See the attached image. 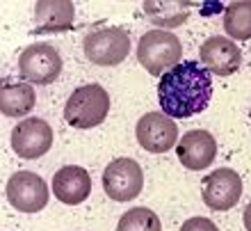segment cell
Listing matches in <instances>:
<instances>
[{
  "label": "cell",
  "mask_w": 251,
  "mask_h": 231,
  "mask_svg": "<svg viewBox=\"0 0 251 231\" xmlns=\"http://www.w3.org/2000/svg\"><path fill=\"white\" fill-rule=\"evenodd\" d=\"M19 73L25 83L50 85L62 73V58L48 44H32L19 58Z\"/></svg>",
  "instance_id": "cell-5"
},
{
  "label": "cell",
  "mask_w": 251,
  "mask_h": 231,
  "mask_svg": "<svg viewBox=\"0 0 251 231\" xmlns=\"http://www.w3.org/2000/svg\"><path fill=\"white\" fill-rule=\"evenodd\" d=\"M7 202L21 213H39L48 204V183L34 172H16L5 188Z\"/></svg>",
  "instance_id": "cell-7"
},
{
  "label": "cell",
  "mask_w": 251,
  "mask_h": 231,
  "mask_svg": "<svg viewBox=\"0 0 251 231\" xmlns=\"http://www.w3.org/2000/svg\"><path fill=\"white\" fill-rule=\"evenodd\" d=\"M144 188V174L137 160L114 158L103 172V190L114 202H130Z\"/></svg>",
  "instance_id": "cell-6"
},
{
  "label": "cell",
  "mask_w": 251,
  "mask_h": 231,
  "mask_svg": "<svg viewBox=\"0 0 251 231\" xmlns=\"http://www.w3.org/2000/svg\"><path fill=\"white\" fill-rule=\"evenodd\" d=\"M50 146H53V128L46 119L27 117L14 126L12 149L19 158H41L46 151H50Z\"/></svg>",
  "instance_id": "cell-8"
},
{
  "label": "cell",
  "mask_w": 251,
  "mask_h": 231,
  "mask_svg": "<svg viewBox=\"0 0 251 231\" xmlns=\"http://www.w3.org/2000/svg\"><path fill=\"white\" fill-rule=\"evenodd\" d=\"M92 192V176L87 174L85 167L66 165L57 170L53 176V195L62 204L75 206L82 204Z\"/></svg>",
  "instance_id": "cell-13"
},
{
  "label": "cell",
  "mask_w": 251,
  "mask_h": 231,
  "mask_svg": "<svg viewBox=\"0 0 251 231\" xmlns=\"http://www.w3.org/2000/svg\"><path fill=\"white\" fill-rule=\"evenodd\" d=\"M201 62L210 73L215 76H231L240 69L242 64V51L238 48V44L228 37L215 34L201 44Z\"/></svg>",
  "instance_id": "cell-11"
},
{
  "label": "cell",
  "mask_w": 251,
  "mask_h": 231,
  "mask_svg": "<svg viewBox=\"0 0 251 231\" xmlns=\"http://www.w3.org/2000/svg\"><path fill=\"white\" fill-rule=\"evenodd\" d=\"M130 53V37L124 28H100L85 37V55L96 66H117Z\"/></svg>",
  "instance_id": "cell-4"
},
{
  "label": "cell",
  "mask_w": 251,
  "mask_h": 231,
  "mask_svg": "<svg viewBox=\"0 0 251 231\" xmlns=\"http://www.w3.org/2000/svg\"><path fill=\"white\" fill-rule=\"evenodd\" d=\"M144 12L153 26L165 30V28H176L180 23H185L187 16H190V2H178V0L155 2V0H149V2H144Z\"/></svg>",
  "instance_id": "cell-16"
},
{
  "label": "cell",
  "mask_w": 251,
  "mask_h": 231,
  "mask_svg": "<svg viewBox=\"0 0 251 231\" xmlns=\"http://www.w3.org/2000/svg\"><path fill=\"white\" fill-rule=\"evenodd\" d=\"M139 146L151 153H167L178 144V124L165 113H146L135 126Z\"/></svg>",
  "instance_id": "cell-9"
},
{
  "label": "cell",
  "mask_w": 251,
  "mask_h": 231,
  "mask_svg": "<svg viewBox=\"0 0 251 231\" xmlns=\"http://www.w3.org/2000/svg\"><path fill=\"white\" fill-rule=\"evenodd\" d=\"M245 227H247V231H251V202L245 208Z\"/></svg>",
  "instance_id": "cell-20"
},
{
  "label": "cell",
  "mask_w": 251,
  "mask_h": 231,
  "mask_svg": "<svg viewBox=\"0 0 251 231\" xmlns=\"http://www.w3.org/2000/svg\"><path fill=\"white\" fill-rule=\"evenodd\" d=\"M107 113H110V94L103 85H94V83L78 87L64 106L66 124L80 131L103 124Z\"/></svg>",
  "instance_id": "cell-2"
},
{
  "label": "cell",
  "mask_w": 251,
  "mask_h": 231,
  "mask_svg": "<svg viewBox=\"0 0 251 231\" xmlns=\"http://www.w3.org/2000/svg\"><path fill=\"white\" fill-rule=\"evenodd\" d=\"M34 106H37V94L32 85L5 80L0 89V113L5 117H25L27 113H32Z\"/></svg>",
  "instance_id": "cell-15"
},
{
  "label": "cell",
  "mask_w": 251,
  "mask_h": 231,
  "mask_svg": "<svg viewBox=\"0 0 251 231\" xmlns=\"http://www.w3.org/2000/svg\"><path fill=\"white\" fill-rule=\"evenodd\" d=\"M180 55H183V46L178 37L169 30H149L146 34H142L137 44L139 64L151 76H160V78L180 64Z\"/></svg>",
  "instance_id": "cell-3"
},
{
  "label": "cell",
  "mask_w": 251,
  "mask_h": 231,
  "mask_svg": "<svg viewBox=\"0 0 251 231\" xmlns=\"http://www.w3.org/2000/svg\"><path fill=\"white\" fill-rule=\"evenodd\" d=\"M117 231H162V225L151 208L137 206V208H130L128 213L121 215Z\"/></svg>",
  "instance_id": "cell-18"
},
{
  "label": "cell",
  "mask_w": 251,
  "mask_h": 231,
  "mask_svg": "<svg viewBox=\"0 0 251 231\" xmlns=\"http://www.w3.org/2000/svg\"><path fill=\"white\" fill-rule=\"evenodd\" d=\"M160 108L167 117L187 119L203 113L212 101V76L197 62H180L160 78Z\"/></svg>",
  "instance_id": "cell-1"
},
{
  "label": "cell",
  "mask_w": 251,
  "mask_h": 231,
  "mask_svg": "<svg viewBox=\"0 0 251 231\" xmlns=\"http://www.w3.org/2000/svg\"><path fill=\"white\" fill-rule=\"evenodd\" d=\"M180 165L187 170H205L217 156V142L208 131H187L176 144Z\"/></svg>",
  "instance_id": "cell-12"
},
{
  "label": "cell",
  "mask_w": 251,
  "mask_h": 231,
  "mask_svg": "<svg viewBox=\"0 0 251 231\" xmlns=\"http://www.w3.org/2000/svg\"><path fill=\"white\" fill-rule=\"evenodd\" d=\"M201 195H203V202L208 208H212V211H228L242 197V178L228 167H219L208 176H203Z\"/></svg>",
  "instance_id": "cell-10"
},
{
  "label": "cell",
  "mask_w": 251,
  "mask_h": 231,
  "mask_svg": "<svg viewBox=\"0 0 251 231\" xmlns=\"http://www.w3.org/2000/svg\"><path fill=\"white\" fill-rule=\"evenodd\" d=\"M180 231H219L217 227H215V222L208 218H190L183 222V227H180Z\"/></svg>",
  "instance_id": "cell-19"
},
{
  "label": "cell",
  "mask_w": 251,
  "mask_h": 231,
  "mask_svg": "<svg viewBox=\"0 0 251 231\" xmlns=\"http://www.w3.org/2000/svg\"><path fill=\"white\" fill-rule=\"evenodd\" d=\"M249 117H251V113H249Z\"/></svg>",
  "instance_id": "cell-21"
},
{
  "label": "cell",
  "mask_w": 251,
  "mask_h": 231,
  "mask_svg": "<svg viewBox=\"0 0 251 231\" xmlns=\"http://www.w3.org/2000/svg\"><path fill=\"white\" fill-rule=\"evenodd\" d=\"M75 19V7L69 0H41L34 5V34L66 32Z\"/></svg>",
  "instance_id": "cell-14"
},
{
  "label": "cell",
  "mask_w": 251,
  "mask_h": 231,
  "mask_svg": "<svg viewBox=\"0 0 251 231\" xmlns=\"http://www.w3.org/2000/svg\"><path fill=\"white\" fill-rule=\"evenodd\" d=\"M224 30L233 41L251 39V0H238L226 7Z\"/></svg>",
  "instance_id": "cell-17"
}]
</instances>
